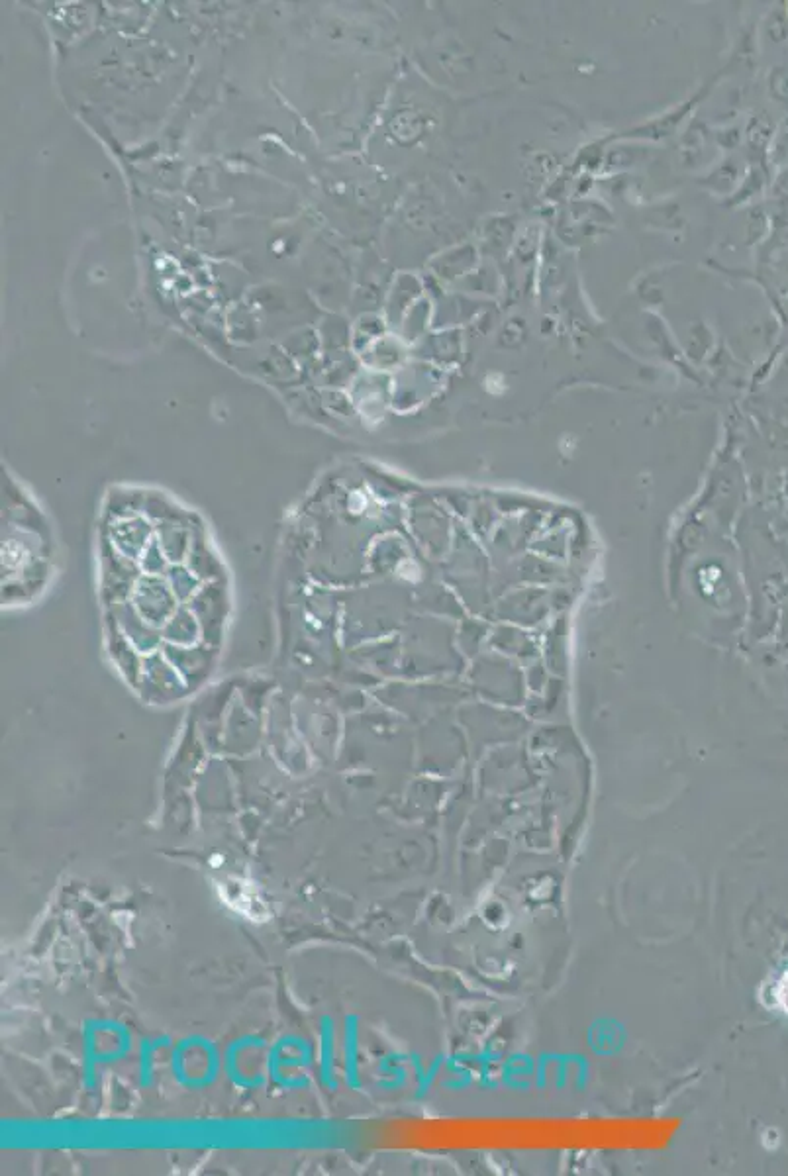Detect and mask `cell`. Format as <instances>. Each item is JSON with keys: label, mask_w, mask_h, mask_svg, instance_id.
Here are the masks:
<instances>
[{"label": "cell", "mask_w": 788, "mask_h": 1176, "mask_svg": "<svg viewBox=\"0 0 788 1176\" xmlns=\"http://www.w3.org/2000/svg\"><path fill=\"white\" fill-rule=\"evenodd\" d=\"M775 998H777V1004L781 1006V1010L788 1016V969L775 988Z\"/></svg>", "instance_id": "6da1fadb"}]
</instances>
